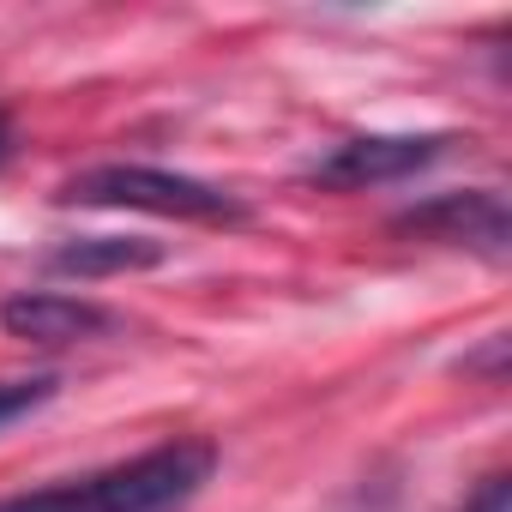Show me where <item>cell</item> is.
<instances>
[{"label": "cell", "mask_w": 512, "mask_h": 512, "mask_svg": "<svg viewBox=\"0 0 512 512\" xmlns=\"http://www.w3.org/2000/svg\"><path fill=\"white\" fill-rule=\"evenodd\" d=\"M211 470H217L211 440H169L85 482L13 494V500H0V512H181L211 482Z\"/></svg>", "instance_id": "6da1fadb"}, {"label": "cell", "mask_w": 512, "mask_h": 512, "mask_svg": "<svg viewBox=\"0 0 512 512\" xmlns=\"http://www.w3.org/2000/svg\"><path fill=\"white\" fill-rule=\"evenodd\" d=\"M61 205H97V211H151V217H181V223H241L247 205L223 193L217 181L157 169V163H97L61 181Z\"/></svg>", "instance_id": "7a4b0ae2"}, {"label": "cell", "mask_w": 512, "mask_h": 512, "mask_svg": "<svg viewBox=\"0 0 512 512\" xmlns=\"http://www.w3.org/2000/svg\"><path fill=\"white\" fill-rule=\"evenodd\" d=\"M398 235L410 241H434V247H464L476 260L500 266L512 253V211L494 187H464V193H434L422 205H404L392 217Z\"/></svg>", "instance_id": "3957f363"}, {"label": "cell", "mask_w": 512, "mask_h": 512, "mask_svg": "<svg viewBox=\"0 0 512 512\" xmlns=\"http://www.w3.org/2000/svg\"><path fill=\"white\" fill-rule=\"evenodd\" d=\"M446 145H452V133H356V139H338L332 151H320L308 163V181L332 187V193L392 187V181H410L416 169H428L434 157H446Z\"/></svg>", "instance_id": "277c9868"}, {"label": "cell", "mask_w": 512, "mask_h": 512, "mask_svg": "<svg viewBox=\"0 0 512 512\" xmlns=\"http://www.w3.org/2000/svg\"><path fill=\"white\" fill-rule=\"evenodd\" d=\"M0 326L19 344H85V338H103L115 314L67 290H19L0 302Z\"/></svg>", "instance_id": "5b68a950"}, {"label": "cell", "mask_w": 512, "mask_h": 512, "mask_svg": "<svg viewBox=\"0 0 512 512\" xmlns=\"http://www.w3.org/2000/svg\"><path fill=\"white\" fill-rule=\"evenodd\" d=\"M55 278H127V272H151L163 266V247L145 241V235H73L61 247H49V260H43Z\"/></svg>", "instance_id": "8992f818"}, {"label": "cell", "mask_w": 512, "mask_h": 512, "mask_svg": "<svg viewBox=\"0 0 512 512\" xmlns=\"http://www.w3.org/2000/svg\"><path fill=\"white\" fill-rule=\"evenodd\" d=\"M55 392H61V380H55V374H31V380H0V428H13L19 416L43 410V404H49Z\"/></svg>", "instance_id": "52a82bcc"}, {"label": "cell", "mask_w": 512, "mask_h": 512, "mask_svg": "<svg viewBox=\"0 0 512 512\" xmlns=\"http://www.w3.org/2000/svg\"><path fill=\"white\" fill-rule=\"evenodd\" d=\"M464 512H512V482H506V476H488V482L464 500Z\"/></svg>", "instance_id": "ba28073f"}, {"label": "cell", "mask_w": 512, "mask_h": 512, "mask_svg": "<svg viewBox=\"0 0 512 512\" xmlns=\"http://www.w3.org/2000/svg\"><path fill=\"white\" fill-rule=\"evenodd\" d=\"M7 157H13V121H7V109H0V169H7Z\"/></svg>", "instance_id": "9c48e42d"}]
</instances>
